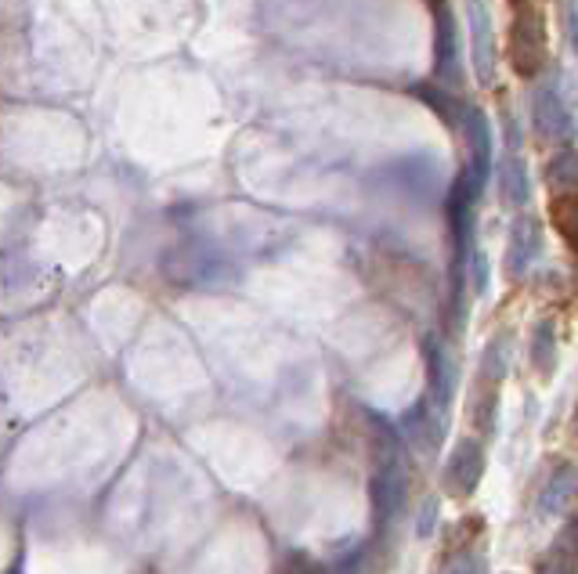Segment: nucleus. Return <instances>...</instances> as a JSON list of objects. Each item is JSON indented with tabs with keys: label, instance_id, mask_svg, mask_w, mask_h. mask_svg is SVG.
<instances>
[{
	"label": "nucleus",
	"instance_id": "9d476101",
	"mask_svg": "<svg viewBox=\"0 0 578 574\" xmlns=\"http://www.w3.org/2000/svg\"><path fill=\"white\" fill-rule=\"evenodd\" d=\"M405 434L416 448L423 452H434L441 434H445V412H441L430 397H420L409 412H405Z\"/></svg>",
	"mask_w": 578,
	"mask_h": 574
},
{
	"label": "nucleus",
	"instance_id": "0eeeda50",
	"mask_svg": "<svg viewBox=\"0 0 578 574\" xmlns=\"http://www.w3.org/2000/svg\"><path fill=\"white\" fill-rule=\"evenodd\" d=\"M427 376H430V391L427 397L434 402L441 412L449 408L452 394H456V361H452V351L441 340L430 336L427 340Z\"/></svg>",
	"mask_w": 578,
	"mask_h": 574
},
{
	"label": "nucleus",
	"instance_id": "dca6fc26",
	"mask_svg": "<svg viewBox=\"0 0 578 574\" xmlns=\"http://www.w3.org/2000/svg\"><path fill=\"white\" fill-rule=\"evenodd\" d=\"M510 351H513L510 333L491 336L488 347H485V354H481V383H488V386L502 383V376H507V369H510Z\"/></svg>",
	"mask_w": 578,
	"mask_h": 574
},
{
	"label": "nucleus",
	"instance_id": "b1692460",
	"mask_svg": "<svg viewBox=\"0 0 578 574\" xmlns=\"http://www.w3.org/2000/svg\"><path fill=\"white\" fill-rule=\"evenodd\" d=\"M568 30H571V44H575V55H578V11H571V22H568Z\"/></svg>",
	"mask_w": 578,
	"mask_h": 574
},
{
	"label": "nucleus",
	"instance_id": "423d86ee",
	"mask_svg": "<svg viewBox=\"0 0 578 574\" xmlns=\"http://www.w3.org/2000/svg\"><path fill=\"white\" fill-rule=\"evenodd\" d=\"M532 127H535L539 137H546V142H571V137H575L571 112H568L564 98L553 91V87L535 91V98H532Z\"/></svg>",
	"mask_w": 578,
	"mask_h": 574
},
{
	"label": "nucleus",
	"instance_id": "f3484780",
	"mask_svg": "<svg viewBox=\"0 0 578 574\" xmlns=\"http://www.w3.org/2000/svg\"><path fill=\"white\" fill-rule=\"evenodd\" d=\"M549 217L553 224H557V232H560V239L568 243L575 254H578V189L575 192H560V195H553V203H549Z\"/></svg>",
	"mask_w": 578,
	"mask_h": 574
},
{
	"label": "nucleus",
	"instance_id": "6e6552de",
	"mask_svg": "<svg viewBox=\"0 0 578 574\" xmlns=\"http://www.w3.org/2000/svg\"><path fill=\"white\" fill-rule=\"evenodd\" d=\"M496 33H491V22H488V11L471 0V58H474V69H477V80L485 87L496 80Z\"/></svg>",
	"mask_w": 578,
	"mask_h": 574
},
{
	"label": "nucleus",
	"instance_id": "ddd939ff",
	"mask_svg": "<svg viewBox=\"0 0 578 574\" xmlns=\"http://www.w3.org/2000/svg\"><path fill=\"white\" fill-rule=\"evenodd\" d=\"M499 189H502V199H507L510 206H528V199H532L528 170L513 153L499 159Z\"/></svg>",
	"mask_w": 578,
	"mask_h": 574
},
{
	"label": "nucleus",
	"instance_id": "4be33fe9",
	"mask_svg": "<svg viewBox=\"0 0 578 574\" xmlns=\"http://www.w3.org/2000/svg\"><path fill=\"white\" fill-rule=\"evenodd\" d=\"M471 265H474V271H471L474 293H485L488 290V260H485V254L477 246H474V254H471Z\"/></svg>",
	"mask_w": 578,
	"mask_h": 574
},
{
	"label": "nucleus",
	"instance_id": "6ab92c4d",
	"mask_svg": "<svg viewBox=\"0 0 578 574\" xmlns=\"http://www.w3.org/2000/svg\"><path fill=\"white\" fill-rule=\"evenodd\" d=\"M535 574H578V556L571 553V549L553 545V549H546L543 556H539Z\"/></svg>",
	"mask_w": 578,
	"mask_h": 574
},
{
	"label": "nucleus",
	"instance_id": "a878e982",
	"mask_svg": "<svg viewBox=\"0 0 578 574\" xmlns=\"http://www.w3.org/2000/svg\"><path fill=\"white\" fill-rule=\"evenodd\" d=\"M8 574H22V564H15V567H11Z\"/></svg>",
	"mask_w": 578,
	"mask_h": 574
},
{
	"label": "nucleus",
	"instance_id": "a211bd4d",
	"mask_svg": "<svg viewBox=\"0 0 578 574\" xmlns=\"http://www.w3.org/2000/svg\"><path fill=\"white\" fill-rule=\"evenodd\" d=\"M546 181H549V192L553 195L578 189V153H575V148H564V153H557V156L549 159Z\"/></svg>",
	"mask_w": 578,
	"mask_h": 574
},
{
	"label": "nucleus",
	"instance_id": "4468645a",
	"mask_svg": "<svg viewBox=\"0 0 578 574\" xmlns=\"http://www.w3.org/2000/svg\"><path fill=\"white\" fill-rule=\"evenodd\" d=\"M412 94L420 98V102L434 112L449 131L460 127V105H456V98L449 94L445 83H412Z\"/></svg>",
	"mask_w": 578,
	"mask_h": 574
},
{
	"label": "nucleus",
	"instance_id": "9b49d317",
	"mask_svg": "<svg viewBox=\"0 0 578 574\" xmlns=\"http://www.w3.org/2000/svg\"><path fill=\"white\" fill-rule=\"evenodd\" d=\"M362 419H365V444H369V459L376 466H390V463H401V438L390 423L379 416L373 408H362Z\"/></svg>",
	"mask_w": 578,
	"mask_h": 574
},
{
	"label": "nucleus",
	"instance_id": "20e7f679",
	"mask_svg": "<svg viewBox=\"0 0 578 574\" xmlns=\"http://www.w3.org/2000/svg\"><path fill=\"white\" fill-rule=\"evenodd\" d=\"M463 123H466V145H471L463 181L471 184L474 195H481L488 178H491V127H488V116L481 109H466Z\"/></svg>",
	"mask_w": 578,
	"mask_h": 574
},
{
	"label": "nucleus",
	"instance_id": "f03ea898",
	"mask_svg": "<svg viewBox=\"0 0 578 574\" xmlns=\"http://www.w3.org/2000/svg\"><path fill=\"white\" fill-rule=\"evenodd\" d=\"M485 444L474 438L456 441V448L445 459V470H441V488H445L452 498H466L481 488L485 477Z\"/></svg>",
	"mask_w": 578,
	"mask_h": 574
},
{
	"label": "nucleus",
	"instance_id": "412c9836",
	"mask_svg": "<svg viewBox=\"0 0 578 574\" xmlns=\"http://www.w3.org/2000/svg\"><path fill=\"white\" fill-rule=\"evenodd\" d=\"M449 574H485V556H477L474 549H463V556H456Z\"/></svg>",
	"mask_w": 578,
	"mask_h": 574
},
{
	"label": "nucleus",
	"instance_id": "39448f33",
	"mask_svg": "<svg viewBox=\"0 0 578 574\" xmlns=\"http://www.w3.org/2000/svg\"><path fill=\"white\" fill-rule=\"evenodd\" d=\"M434 4V77L438 83H460V33L456 15H452L449 0H430Z\"/></svg>",
	"mask_w": 578,
	"mask_h": 574
},
{
	"label": "nucleus",
	"instance_id": "7ed1b4c3",
	"mask_svg": "<svg viewBox=\"0 0 578 574\" xmlns=\"http://www.w3.org/2000/svg\"><path fill=\"white\" fill-rule=\"evenodd\" d=\"M369 498H373L376 531H387L405 514V506H409V481H405L401 463L376 466L373 481H369Z\"/></svg>",
	"mask_w": 578,
	"mask_h": 574
},
{
	"label": "nucleus",
	"instance_id": "1a4fd4ad",
	"mask_svg": "<svg viewBox=\"0 0 578 574\" xmlns=\"http://www.w3.org/2000/svg\"><path fill=\"white\" fill-rule=\"evenodd\" d=\"M539 249H543V232H539L535 217L521 214L510 228V254H507V274L513 282H518L521 274L535 265Z\"/></svg>",
	"mask_w": 578,
	"mask_h": 574
},
{
	"label": "nucleus",
	"instance_id": "aec40b11",
	"mask_svg": "<svg viewBox=\"0 0 578 574\" xmlns=\"http://www.w3.org/2000/svg\"><path fill=\"white\" fill-rule=\"evenodd\" d=\"M481 528H485V517H460V524H456V531L449 534V545L452 549H471V542L481 534Z\"/></svg>",
	"mask_w": 578,
	"mask_h": 574
},
{
	"label": "nucleus",
	"instance_id": "f257e3e1",
	"mask_svg": "<svg viewBox=\"0 0 578 574\" xmlns=\"http://www.w3.org/2000/svg\"><path fill=\"white\" fill-rule=\"evenodd\" d=\"M510 4V66L518 77L535 80L549 61L546 11L539 0H507Z\"/></svg>",
	"mask_w": 578,
	"mask_h": 574
},
{
	"label": "nucleus",
	"instance_id": "2eb2a0df",
	"mask_svg": "<svg viewBox=\"0 0 578 574\" xmlns=\"http://www.w3.org/2000/svg\"><path fill=\"white\" fill-rule=\"evenodd\" d=\"M528 354H532V365L539 376H553V369H557V329H553V322L543 318L532 333V344H528Z\"/></svg>",
	"mask_w": 578,
	"mask_h": 574
},
{
	"label": "nucleus",
	"instance_id": "f8f14e48",
	"mask_svg": "<svg viewBox=\"0 0 578 574\" xmlns=\"http://www.w3.org/2000/svg\"><path fill=\"white\" fill-rule=\"evenodd\" d=\"M578 498V466L575 463H557L543 484V498H539V514L543 517H560L564 509Z\"/></svg>",
	"mask_w": 578,
	"mask_h": 574
},
{
	"label": "nucleus",
	"instance_id": "5701e85b",
	"mask_svg": "<svg viewBox=\"0 0 578 574\" xmlns=\"http://www.w3.org/2000/svg\"><path fill=\"white\" fill-rule=\"evenodd\" d=\"M557 545H564V549H571V553L578 556V514L564 524V531H560V539H557Z\"/></svg>",
	"mask_w": 578,
	"mask_h": 574
},
{
	"label": "nucleus",
	"instance_id": "393cba45",
	"mask_svg": "<svg viewBox=\"0 0 578 574\" xmlns=\"http://www.w3.org/2000/svg\"><path fill=\"white\" fill-rule=\"evenodd\" d=\"M571 434H575V441H578V412H575V419H571Z\"/></svg>",
	"mask_w": 578,
	"mask_h": 574
}]
</instances>
